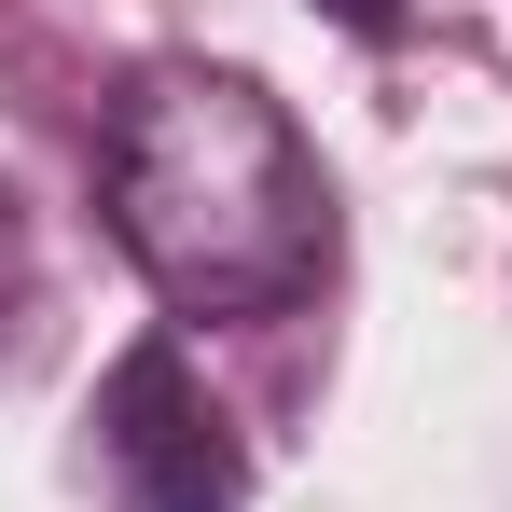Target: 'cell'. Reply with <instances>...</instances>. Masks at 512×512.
<instances>
[{
    "mask_svg": "<svg viewBox=\"0 0 512 512\" xmlns=\"http://www.w3.org/2000/svg\"><path fill=\"white\" fill-rule=\"evenodd\" d=\"M319 14H333V28H360V42H388V28H402V0H319Z\"/></svg>",
    "mask_w": 512,
    "mask_h": 512,
    "instance_id": "4",
    "label": "cell"
},
{
    "mask_svg": "<svg viewBox=\"0 0 512 512\" xmlns=\"http://www.w3.org/2000/svg\"><path fill=\"white\" fill-rule=\"evenodd\" d=\"M97 208L111 250L180 319H291L333 263V167L291 125V97L250 70L167 56L97 125Z\"/></svg>",
    "mask_w": 512,
    "mask_h": 512,
    "instance_id": "1",
    "label": "cell"
},
{
    "mask_svg": "<svg viewBox=\"0 0 512 512\" xmlns=\"http://www.w3.org/2000/svg\"><path fill=\"white\" fill-rule=\"evenodd\" d=\"M97 471L125 512H236L250 499V457L208 402V374L180 360V333H139L97 374Z\"/></svg>",
    "mask_w": 512,
    "mask_h": 512,
    "instance_id": "2",
    "label": "cell"
},
{
    "mask_svg": "<svg viewBox=\"0 0 512 512\" xmlns=\"http://www.w3.org/2000/svg\"><path fill=\"white\" fill-rule=\"evenodd\" d=\"M28 319V222H14V194H0V333Z\"/></svg>",
    "mask_w": 512,
    "mask_h": 512,
    "instance_id": "3",
    "label": "cell"
}]
</instances>
